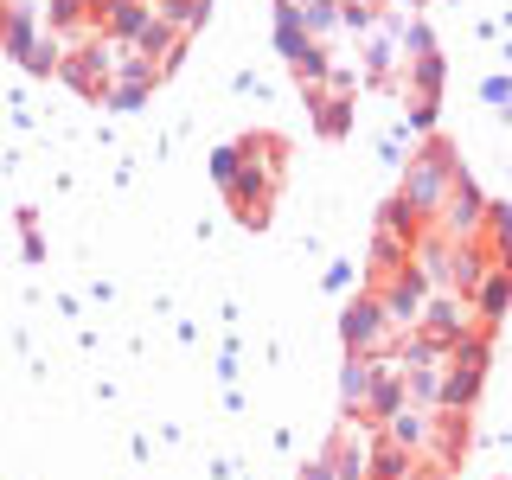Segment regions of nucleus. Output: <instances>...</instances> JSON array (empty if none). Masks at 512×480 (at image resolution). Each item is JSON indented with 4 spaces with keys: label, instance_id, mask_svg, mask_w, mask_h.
I'll use <instances>...</instances> for the list:
<instances>
[{
    "label": "nucleus",
    "instance_id": "f257e3e1",
    "mask_svg": "<svg viewBox=\"0 0 512 480\" xmlns=\"http://www.w3.org/2000/svg\"><path fill=\"white\" fill-rule=\"evenodd\" d=\"M237 148H244V160H237V180L224 186V199L237 205L244 224H269V199H276L282 167H288V141L282 135H250V141H237Z\"/></svg>",
    "mask_w": 512,
    "mask_h": 480
},
{
    "label": "nucleus",
    "instance_id": "f03ea898",
    "mask_svg": "<svg viewBox=\"0 0 512 480\" xmlns=\"http://www.w3.org/2000/svg\"><path fill=\"white\" fill-rule=\"evenodd\" d=\"M455 180H461V154H455V141L429 135V141H423V154H410V173H404V192H397V199H404L423 224H436V218H442V205H448V192H455Z\"/></svg>",
    "mask_w": 512,
    "mask_h": 480
},
{
    "label": "nucleus",
    "instance_id": "7ed1b4c3",
    "mask_svg": "<svg viewBox=\"0 0 512 480\" xmlns=\"http://www.w3.org/2000/svg\"><path fill=\"white\" fill-rule=\"evenodd\" d=\"M378 301H384V320H391V333H410L416 320H423L429 276H423L416 263H404V269H384V276H378Z\"/></svg>",
    "mask_w": 512,
    "mask_h": 480
},
{
    "label": "nucleus",
    "instance_id": "20e7f679",
    "mask_svg": "<svg viewBox=\"0 0 512 480\" xmlns=\"http://www.w3.org/2000/svg\"><path fill=\"white\" fill-rule=\"evenodd\" d=\"M436 231H442V237H455V244H480V237H487V199H480V186H474V173H468V167H461L455 192H448Z\"/></svg>",
    "mask_w": 512,
    "mask_h": 480
},
{
    "label": "nucleus",
    "instance_id": "39448f33",
    "mask_svg": "<svg viewBox=\"0 0 512 480\" xmlns=\"http://www.w3.org/2000/svg\"><path fill=\"white\" fill-rule=\"evenodd\" d=\"M340 340H346V352H384V346H391V320H384L378 295H359L340 314Z\"/></svg>",
    "mask_w": 512,
    "mask_h": 480
},
{
    "label": "nucleus",
    "instance_id": "423d86ee",
    "mask_svg": "<svg viewBox=\"0 0 512 480\" xmlns=\"http://www.w3.org/2000/svg\"><path fill=\"white\" fill-rule=\"evenodd\" d=\"M416 327H423L429 340L455 346L461 333H474V327H480V314H474V301H468V295H455V288H448V295H429V301H423V320H416Z\"/></svg>",
    "mask_w": 512,
    "mask_h": 480
},
{
    "label": "nucleus",
    "instance_id": "0eeeda50",
    "mask_svg": "<svg viewBox=\"0 0 512 480\" xmlns=\"http://www.w3.org/2000/svg\"><path fill=\"white\" fill-rule=\"evenodd\" d=\"M378 372H384V352H352V359H346V372H340V404H346L352 416L372 404Z\"/></svg>",
    "mask_w": 512,
    "mask_h": 480
},
{
    "label": "nucleus",
    "instance_id": "6e6552de",
    "mask_svg": "<svg viewBox=\"0 0 512 480\" xmlns=\"http://www.w3.org/2000/svg\"><path fill=\"white\" fill-rule=\"evenodd\" d=\"M468 301H474V314H480V327H487V333H493V327H500V320L512 314V269H500V263H493V269H487V276H480V288H474V295H468Z\"/></svg>",
    "mask_w": 512,
    "mask_h": 480
},
{
    "label": "nucleus",
    "instance_id": "1a4fd4ad",
    "mask_svg": "<svg viewBox=\"0 0 512 480\" xmlns=\"http://www.w3.org/2000/svg\"><path fill=\"white\" fill-rule=\"evenodd\" d=\"M487 269H493V250H487V244H455V256H448V282H442V288H455V295H474Z\"/></svg>",
    "mask_w": 512,
    "mask_h": 480
},
{
    "label": "nucleus",
    "instance_id": "9d476101",
    "mask_svg": "<svg viewBox=\"0 0 512 480\" xmlns=\"http://www.w3.org/2000/svg\"><path fill=\"white\" fill-rule=\"evenodd\" d=\"M308 109H314V128H320V135H346V128H352V96L308 90Z\"/></svg>",
    "mask_w": 512,
    "mask_h": 480
},
{
    "label": "nucleus",
    "instance_id": "9b49d317",
    "mask_svg": "<svg viewBox=\"0 0 512 480\" xmlns=\"http://www.w3.org/2000/svg\"><path fill=\"white\" fill-rule=\"evenodd\" d=\"M154 13L180 32V39H192V32L205 26V13H212V0H154Z\"/></svg>",
    "mask_w": 512,
    "mask_h": 480
},
{
    "label": "nucleus",
    "instance_id": "f8f14e48",
    "mask_svg": "<svg viewBox=\"0 0 512 480\" xmlns=\"http://www.w3.org/2000/svg\"><path fill=\"white\" fill-rule=\"evenodd\" d=\"M416 461H423V455H410V448H397V442H384V436L372 442V480H404Z\"/></svg>",
    "mask_w": 512,
    "mask_h": 480
},
{
    "label": "nucleus",
    "instance_id": "ddd939ff",
    "mask_svg": "<svg viewBox=\"0 0 512 480\" xmlns=\"http://www.w3.org/2000/svg\"><path fill=\"white\" fill-rule=\"evenodd\" d=\"M410 90H416V96H442V52L410 58Z\"/></svg>",
    "mask_w": 512,
    "mask_h": 480
},
{
    "label": "nucleus",
    "instance_id": "4468645a",
    "mask_svg": "<svg viewBox=\"0 0 512 480\" xmlns=\"http://www.w3.org/2000/svg\"><path fill=\"white\" fill-rule=\"evenodd\" d=\"M391 58H397V45L391 39H372V52H365V77L384 84V77H391Z\"/></svg>",
    "mask_w": 512,
    "mask_h": 480
},
{
    "label": "nucleus",
    "instance_id": "2eb2a0df",
    "mask_svg": "<svg viewBox=\"0 0 512 480\" xmlns=\"http://www.w3.org/2000/svg\"><path fill=\"white\" fill-rule=\"evenodd\" d=\"M423 52H436V32H429L423 20H410L404 26V58H423Z\"/></svg>",
    "mask_w": 512,
    "mask_h": 480
},
{
    "label": "nucleus",
    "instance_id": "dca6fc26",
    "mask_svg": "<svg viewBox=\"0 0 512 480\" xmlns=\"http://www.w3.org/2000/svg\"><path fill=\"white\" fill-rule=\"evenodd\" d=\"M237 160H244V148H237V141L212 154V180H218V186H231V180H237Z\"/></svg>",
    "mask_w": 512,
    "mask_h": 480
},
{
    "label": "nucleus",
    "instance_id": "f3484780",
    "mask_svg": "<svg viewBox=\"0 0 512 480\" xmlns=\"http://www.w3.org/2000/svg\"><path fill=\"white\" fill-rule=\"evenodd\" d=\"M487 237H493V263L512 269V224H500V231H487Z\"/></svg>",
    "mask_w": 512,
    "mask_h": 480
},
{
    "label": "nucleus",
    "instance_id": "a211bd4d",
    "mask_svg": "<svg viewBox=\"0 0 512 480\" xmlns=\"http://www.w3.org/2000/svg\"><path fill=\"white\" fill-rule=\"evenodd\" d=\"M410 128H436V96H416L410 103Z\"/></svg>",
    "mask_w": 512,
    "mask_h": 480
},
{
    "label": "nucleus",
    "instance_id": "6ab92c4d",
    "mask_svg": "<svg viewBox=\"0 0 512 480\" xmlns=\"http://www.w3.org/2000/svg\"><path fill=\"white\" fill-rule=\"evenodd\" d=\"M301 480H340V474H333V461L320 455V461H308V468H301Z\"/></svg>",
    "mask_w": 512,
    "mask_h": 480
},
{
    "label": "nucleus",
    "instance_id": "aec40b11",
    "mask_svg": "<svg viewBox=\"0 0 512 480\" xmlns=\"http://www.w3.org/2000/svg\"><path fill=\"white\" fill-rule=\"evenodd\" d=\"M397 7H423V0H397Z\"/></svg>",
    "mask_w": 512,
    "mask_h": 480
},
{
    "label": "nucleus",
    "instance_id": "412c9836",
    "mask_svg": "<svg viewBox=\"0 0 512 480\" xmlns=\"http://www.w3.org/2000/svg\"><path fill=\"white\" fill-rule=\"evenodd\" d=\"M295 7H308V0H295Z\"/></svg>",
    "mask_w": 512,
    "mask_h": 480
}]
</instances>
